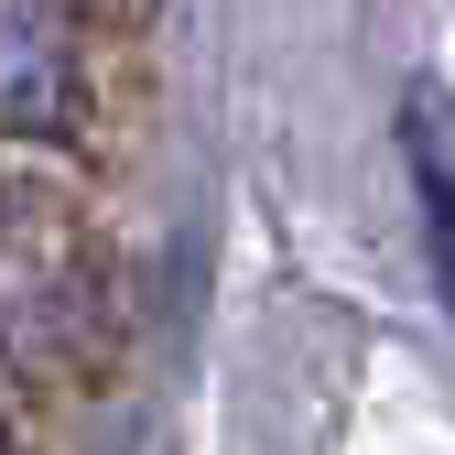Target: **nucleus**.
Instances as JSON below:
<instances>
[{
    "mask_svg": "<svg viewBox=\"0 0 455 455\" xmlns=\"http://www.w3.org/2000/svg\"><path fill=\"white\" fill-rule=\"evenodd\" d=\"M402 141H412V185H423L434 282H444V304H455V98L434 76H412V98H402Z\"/></svg>",
    "mask_w": 455,
    "mask_h": 455,
    "instance_id": "7ed1b4c3",
    "label": "nucleus"
},
{
    "mask_svg": "<svg viewBox=\"0 0 455 455\" xmlns=\"http://www.w3.org/2000/svg\"><path fill=\"white\" fill-rule=\"evenodd\" d=\"M87 325H98L87 228L54 196H0V369H22V379L76 369Z\"/></svg>",
    "mask_w": 455,
    "mask_h": 455,
    "instance_id": "f257e3e1",
    "label": "nucleus"
},
{
    "mask_svg": "<svg viewBox=\"0 0 455 455\" xmlns=\"http://www.w3.org/2000/svg\"><path fill=\"white\" fill-rule=\"evenodd\" d=\"M0 131L22 141L76 131V33L54 0H0Z\"/></svg>",
    "mask_w": 455,
    "mask_h": 455,
    "instance_id": "f03ea898",
    "label": "nucleus"
}]
</instances>
